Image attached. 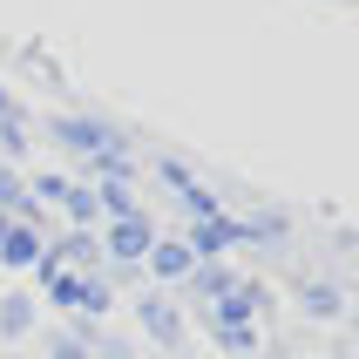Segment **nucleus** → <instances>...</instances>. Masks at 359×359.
<instances>
[]
</instances>
